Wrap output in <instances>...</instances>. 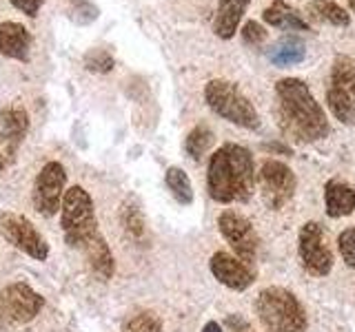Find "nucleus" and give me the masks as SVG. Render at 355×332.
Wrapping results in <instances>:
<instances>
[{
	"mask_svg": "<svg viewBox=\"0 0 355 332\" xmlns=\"http://www.w3.org/2000/svg\"><path fill=\"white\" fill-rule=\"evenodd\" d=\"M306 11L311 18L329 22L333 27H349L351 22V14L344 7H340L333 0H311L306 5Z\"/></svg>",
	"mask_w": 355,
	"mask_h": 332,
	"instance_id": "20",
	"label": "nucleus"
},
{
	"mask_svg": "<svg viewBox=\"0 0 355 332\" xmlns=\"http://www.w3.org/2000/svg\"><path fill=\"white\" fill-rule=\"evenodd\" d=\"M242 40L251 44V47H258V44H262L266 40V29L260 25V22H255V20H249V22H244V27H242Z\"/></svg>",
	"mask_w": 355,
	"mask_h": 332,
	"instance_id": "29",
	"label": "nucleus"
},
{
	"mask_svg": "<svg viewBox=\"0 0 355 332\" xmlns=\"http://www.w3.org/2000/svg\"><path fill=\"white\" fill-rule=\"evenodd\" d=\"M205 100L214 113L233 122V124L251 131L260 129L258 111L251 104V100L240 91L238 84H233L229 80H220V77L209 80L205 86Z\"/></svg>",
	"mask_w": 355,
	"mask_h": 332,
	"instance_id": "5",
	"label": "nucleus"
},
{
	"mask_svg": "<svg viewBox=\"0 0 355 332\" xmlns=\"http://www.w3.org/2000/svg\"><path fill=\"white\" fill-rule=\"evenodd\" d=\"M255 313L269 332H306L304 308L286 288H264L255 299Z\"/></svg>",
	"mask_w": 355,
	"mask_h": 332,
	"instance_id": "3",
	"label": "nucleus"
},
{
	"mask_svg": "<svg viewBox=\"0 0 355 332\" xmlns=\"http://www.w3.org/2000/svg\"><path fill=\"white\" fill-rule=\"evenodd\" d=\"M209 195L220 204L249 202L255 188L253 155L240 144H225L209 160Z\"/></svg>",
	"mask_w": 355,
	"mask_h": 332,
	"instance_id": "2",
	"label": "nucleus"
},
{
	"mask_svg": "<svg viewBox=\"0 0 355 332\" xmlns=\"http://www.w3.org/2000/svg\"><path fill=\"white\" fill-rule=\"evenodd\" d=\"M44 299L25 282H14L0 290V330L29 324L42 310Z\"/></svg>",
	"mask_w": 355,
	"mask_h": 332,
	"instance_id": "7",
	"label": "nucleus"
},
{
	"mask_svg": "<svg viewBox=\"0 0 355 332\" xmlns=\"http://www.w3.org/2000/svg\"><path fill=\"white\" fill-rule=\"evenodd\" d=\"M338 246H340V255L344 264H347L349 268H355V226L342 232L338 239Z\"/></svg>",
	"mask_w": 355,
	"mask_h": 332,
	"instance_id": "27",
	"label": "nucleus"
},
{
	"mask_svg": "<svg viewBox=\"0 0 355 332\" xmlns=\"http://www.w3.org/2000/svg\"><path fill=\"white\" fill-rule=\"evenodd\" d=\"M125 226H127V232L133 237V239H140L144 235V219H142V213L138 206H127L125 208Z\"/></svg>",
	"mask_w": 355,
	"mask_h": 332,
	"instance_id": "28",
	"label": "nucleus"
},
{
	"mask_svg": "<svg viewBox=\"0 0 355 332\" xmlns=\"http://www.w3.org/2000/svg\"><path fill=\"white\" fill-rule=\"evenodd\" d=\"M69 18L78 25H89V22H94L98 18V7L94 3H89V0H69Z\"/></svg>",
	"mask_w": 355,
	"mask_h": 332,
	"instance_id": "25",
	"label": "nucleus"
},
{
	"mask_svg": "<svg viewBox=\"0 0 355 332\" xmlns=\"http://www.w3.org/2000/svg\"><path fill=\"white\" fill-rule=\"evenodd\" d=\"M218 228H220V235L231 243V248L238 255V259L251 266L260 250V237L251 221L244 215L236 213V210H222L218 217Z\"/></svg>",
	"mask_w": 355,
	"mask_h": 332,
	"instance_id": "12",
	"label": "nucleus"
},
{
	"mask_svg": "<svg viewBox=\"0 0 355 332\" xmlns=\"http://www.w3.org/2000/svg\"><path fill=\"white\" fill-rule=\"evenodd\" d=\"M202 332H222V326L216 324V321H209V324L202 328Z\"/></svg>",
	"mask_w": 355,
	"mask_h": 332,
	"instance_id": "32",
	"label": "nucleus"
},
{
	"mask_svg": "<svg viewBox=\"0 0 355 332\" xmlns=\"http://www.w3.org/2000/svg\"><path fill=\"white\" fill-rule=\"evenodd\" d=\"M258 182L264 204L273 210H280L291 202L297 186L295 173L280 160H266L260 166Z\"/></svg>",
	"mask_w": 355,
	"mask_h": 332,
	"instance_id": "9",
	"label": "nucleus"
},
{
	"mask_svg": "<svg viewBox=\"0 0 355 332\" xmlns=\"http://www.w3.org/2000/svg\"><path fill=\"white\" fill-rule=\"evenodd\" d=\"M209 268L222 286H227L231 290H238V293L247 290V288L255 282V270L251 266L244 264L238 257H233V255H229L225 250H220L211 257Z\"/></svg>",
	"mask_w": 355,
	"mask_h": 332,
	"instance_id": "14",
	"label": "nucleus"
},
{
	"mask_svg": "<svg viewBox=\"0 0 355 332\" xmlns=\"http://www.w3.org/2000/svg\"><path fill=\"white\" fill-rule=\"evenodd\" d=\"M262 18L266 25L277 27V29H297V31H311V25L306 18L293 9L284 0H273V3L262 11Z\"/></svg>",
	"mask_w": 355,
	"mask_h": 332,
	"instance_id": "18",
	"label": "nucleus"
},
{
	"mask_svg": "<svg viewBox=\"0 0 355 332\" xmlns=\"http://www.w3.org/2000/svg\"><path fill=\"white\" fill-rule=\"evenodd\" d=\"M11 5H14L16 9H20L22 14H27V16H36L38 14V9L42 7L44 0H9Z\"/></svg>",
	"mask_w": 355,
	"mask_h": 332,
	"instance_id": "30",
	"label": "nucleus"
},
{
	"mask_svg": "<svg viewBox=\"0 0 355 332\" xmlns=\"http://www.w3.org/2000/svg\"><path fill=\"white\" fill-rule=\"evenodd\" d=\"M227 326H229L231 332H253V328L242 317H238V315L227 317Z\"/></svg>",
	"mask_w": 355,
	"mask_h": 332,
	"instance_id": "31",
	"label": "nucleus"
},
{
	"mask_svg": "<svg viewBox=\"0 0 355 332\" xmlns=\"http://www.w3.org/2000/svg\"><path fill=\"white\" fill-rule=\"evenodd\" d=\"M164 182H166V188L171 191V195H173V199L178 204L189 206L193 202L191 182H189V175L180 169V166H169L166 173H164Z\"/></svg>",
	"mask_w": 355,
	"mask_h": 332,
	"instance_id": "22",
	"label": "nucleus"
},
{
	"mask_svg": "<svg viewBox=\"0 0 355 332\" xmlns=\"http://www.w3.org/2000/svg\"><path fill=\"white\" fill-rule=\"evenodd\" d=\"M29 131V116L22 107L0 109V171L16 162L18 151Z\"/></svg>",
	"mask_w": 355,
	"mask_h": 332,
	"instance_id": "13",
	"label": "nucleus"
},
{
	"mask_svg": "<svg viewBox=\"0 0 355 332\" xmlns=\"http://www.w3.org/2000/svg\"><path fill=\"white\" fill-rule=\"evenodd\" d=\"M304 44L295 40V38H284L275 44L273 49H269V60L275 64V66H291V64H297L304 60Z\"/></svg>",
	"mask_w": 355,
	"mask_h": 332,
	"instance_id": "21",
	"label": "nucleus"
},
{
	"mask_svg": "<svg viewBox=\"0 0 355 332\" xmlns=\"http://www.w3.org/2000/svg\"><path fill=\"white\" fill-rule=\"evenodd\" d=\"M275 116L277 124L295 142H318L329 136V120L324 109L297 77H282L275 84Z\"/></svg>",
	"mask_w": 355,
	"mask_h": 332,
	"instance_id": "1",
	"label": "nucleus"
},
{
	"mask_svg": "<svg viewBox=\"0 0 355 332\" xmlns=\"http://www.w3.org/2000/svg\"><path fill=\"white\" fill-rule=\"evenodd\" d=\"M122 332H162V324L153 313H138L125 321Z\"/></svg>",
	"mask_w": 355,
	"mask_h": 332,
	"instance_id": "24",
	"label": "nucleus"
},
{
	"mask_svg": "<svg viewBox=\"0 0 355 332\" xmlns=\"http://www.w3.org/2000/svg\"><path fill=\"white\" fill-rule=\"evenodd\" d=\"M64 184H67V171L60 162H47L36 175L33 182V208L42 217H53L60 210L62 195H64Z\"/></svg>",
	"mask_w": 355,
	"mask_h": 332,
	"instance_id": "10",
	"label": "nucleus"
},
{
	"mask_svg": "<svg viewBox=\"0 0 355 332\" xmlns=\"http://www.w3.org/2000/svg\"><path fill=\"white\" fill-rule=\"evenodd\" d=\"M80 250L85 252L89 268H92V273L98 277V279L107 282V279L114 277V270H116L114 255H111L109 243H107V239L103 235H100V232H96V235L89 237L80 246Z\"/></svg>",
	"mask_w": 355,
	"mask_h": 332,
	"instance_id": "15",
	"label": "nucleus"
},
{
	"mask_svg": "<svg viewBox=\"0 0 355 332\" xmlns=\"http://www.w3.org/2000/svg\"><path fill=\"white\" fill-rule=\"evenodd\" d=\"M211 144H214V131H211L207 124H198L187 136L184 149H187V153L191 155L193 160H202L205 153L211 149Z\"/></svg>",
	"mask_w": 355,
	"mask_h": 332,
	"instance_id": "23",
	"label": "nucleus"
},
{
	"mask_svg": "<svg viewBox=\"0 0 355 332\" xmlns=\"http://www.w3.org/2000/svg\"><path fill=\"white\" fill-rule=\"evenodd\" d=\"M85 64H87V69L89 71H96V73H107L114 69V58L103 51V49H94V51H89L85 55Z\"/></svg>",
	"mask_w": 355,
	"mask_h": 332,
	"instance_id": "26",
	"label": "nucleus"
},
{
	"mask_svg": "<svg viewBox=\"0 0 355 332\" xmlns=\"http://www.w3.org/2000/svg\"><path fill=\"white\" fill-rule=\"evenodd\" d=\"M297 252L304 270L313 277H327L333 268V252L329 246L327 232L318 221H306L300 230Z\"/></svg>",
	"mask_w": 355,
	"mask_h": 332,
	"instance_id": "8",
	"label": "nucleus"
},
{
	"mask_svg": "<svg viewBox=\"0 0 355 332\" xmlns=\"http://www.w3.org/2000/svg\"><path fill=\"white\" fill-rule=\"evenodd\" d=\"M249 7V0H220L218 3V14L214 20V31L222 40H229L236 36L240 27V20L244 11Z\"/></svg>",
	"mask_w": 355,
	"mask_h": 332,
	"instance_id": "17",
	"label": "nucleus"
},
{
	"mask_svg": "<svg viewBox=\"0 0 355 332\" xmlns=\"http://www.w3.org/2000/svg\"><path fill=\"white\" fill-rule=\"evenodd\" d=\"M327 102L333 118L342 124L355 122V58L351 55H336L331 66Z\"/></svg>",
	"mask_w": 355,
	"mask_h": 332,
	"instance_id": "6",
	"label": "nucleus"
},
{
	"mask_svg": "<svg viewBox=\"0 0 355 332\" xmlns=\"http://www.w3.org/2000/svg\"><path fill=\"white\" fill-rule=\"evenodd\" d=\"M347 3H349V7H351V9L355 11V0H347Z\"/></svg>",
	"mask_w": 355,
	"mask_h": 332,
	"instance_id": "33",
	"label": "nucleus"
},
{
	"mask_svg": "<svg viewBox=\"0 0 355 332\" xmlns=\"http://www.w3.org/2000/svg\"><path fill=\"white\" fill-rule=\"evenodd\" d=\"M0 235L9 241L11 246L22 250L29 257L44 261L49 257V243L44 239L38 228L31 224L27 217L18 213H3L0 215Z\"/></svg>",
	"mask_w": 355,
	"mask_h": 332,
	"instance_id": "11",
	"label": "nucleus"
},
{
	"mask_svg": "<svg viewBox=\"0 0 355 332\" xmlns=\"http://www.w3.org/2000/svg\"><path fill=\"white\" fill-rule=\"evenodd\" d=\"M324 202L329 217H347L355 210V191L340 180H331L324 186Z\"/></svg>",
	"mask_w": 355,
	"mask_h": 332,
	"instance_id": "19",
	"label": "nucleus"
},
{
	"mask_svg": "<svg viewBox=\"0 0 355 332\" xmlns=\"http://www.w3.org/2000/svg\"><path fill=\"white\" fill-rule=\"evenodd\" d=\"M60 226L64 232V241L73 248L98 232V219L94 210V199L83 186L67 188L60 204Z\"/></svg>",
	"mask_w": 355,
	"mask_h": 332,
	"instance_id": "4",
	"label": "nucleus"
},
{
	"mask_svg": "<svg viewBox=\"0 0 355 332\" xmlns=\"http://www.w3.org/2000/svg\"><path fill=\"white\" fill-rule=\"evenodd\" d=\"M31 47V33L20 22H0V53L14 60H27Z\"/></svg>",
	"mask_w": 355,
	"mask_h": 332,
	"instance_id": "16",
	"label": "nucleus"
}]
</instances>
